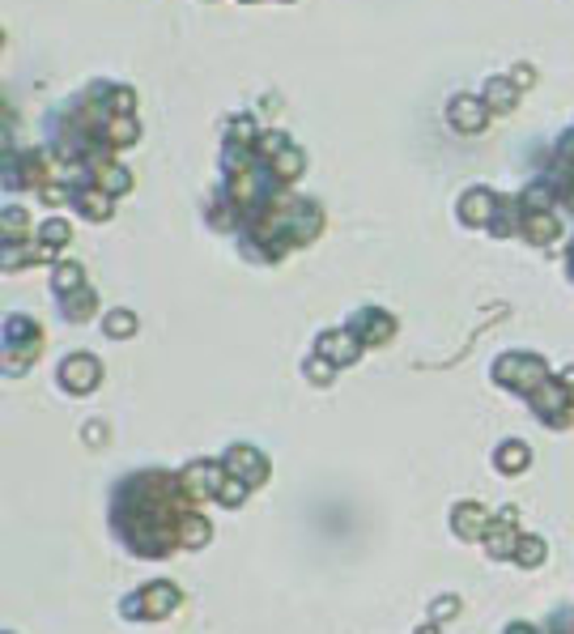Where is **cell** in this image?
<instances>
[{
  "label": "cell",
  "instance_id": "1",
  "mask_svg": "<svg viewBox=\"0 0 574 634\" xmlns=\"http://www.w3.org/2000/svg\"><path fill=\"white\" fill-rule=\"evenodd\" d=\"M494 379L506 387H515V392H536V387L545 384V362L540 358H528V354H511V358H502L494 366Z\"/></svg>",
  "mask_w": 574,
  "mask_h": 634
},
{
  "label": "cell",
  "instance_id": "2",
  "mask_svg": "<svg viewBox=\"0 0 574 634\" xmlns=\"http://www.w3.org/2000/svg\"><path fill=\"white\" fill-rule=\"evenodd\" d=\"M174 605H179V588H171V583H153V588H145V596H136V600L124 605V614L128 617H166Z\"/></svg>",
  "mask_w": 574,
  "mask_h": 634
},
{
  "label": "cell",
  "instance_id": "3",
  "mask_svg": "<svg viewBox=\"0 0 574 634\" xmlns=\"http://www.w3.org/2000/svg\"><path fill=\"white\" fill-rule=\"evenodd\" d=\"M60 379H64V387H73V392H90L102 379V366L90 354H77V358H69V362L60 366Z\"/></svg>",
  "mask_w": 574,
  "mask_h": 634
},
{
  "label": "cell",
  "instance_id": "4",
  "mask_svg": "<svg viewBox=\"0 0 574 634\" xmlns=\"http://www.w3.org/2000/svg\"><path fill=\"white\" fill-rule=\"evenodd\" d=\"M179 485H183L188 499H209L213 490H222L226 481H222V468H217V464H191L188 473L179 477Z\"/></svg>",
  "mask_w": 574,
  "mask_h": 634
},
{
  "label": "cell",
  "instance_id": "5",
  "mask_svg": "<svg viewBox=\"0 0 574 634\" xmlns=\"http://www.w3.org/2000/svg\"><path fill=\"white\" fill-rule=\"evenodd\" d=\"M319 354H324L327 362L344 366L362 354V337H358L353 328H349V332H324V337H319Z\"/></svg>",
  "mask_w": 574,
  "mask_h": 634
},
{
  "label": "cell",
  "instance_id": "6",
  "mask_svg": "<svg viewBox=\"0 0 574 634\" xmlns=\"http://www.w3.org/2000/svg\"><path fill=\"white\" fill-rule=\"evenodd\" d=\"M494 116V111H489V107H485V98H456V102H451V124H456L459 133H481V128H485V119Z\"/></svg>",
  "mask_w": 574,
  "mask_h": 634
},
{
  "label": "cell",
  "instance_id": "7",
  "mask_svg": "<svg viewBox=\"0 0 574 634\" xmlns=\"http://www.w3.org/2000/svg\"><path fill=\"white\" fill-rule=\"evenodd\" d=\"M566 401H570V387L562 384H540V392L532 396L536 413H545L554 426H566Z\"/></svg>",
  "mask_w": 574,
  "mask_h": 634
},
{
  "label": "cell",
  "instance_id": "8",
  "mask_svg": "<svg viewBox=\"0 0 574 634\" xmlns=\"http://www.w3.org/2000/svg\"><path fill=\"white\" fill-rule=\"evenodd\" d=\"M226 468L230 473H243L247 485H260V481L268 477L264 456H260V451H251V447H234V451H230V460H226Z\"/></svg>",
  "mask_w": 574,
  "mask_h": 634
},
{
  "label": "cell",
  "instance_id": "9",
  "mask_svg": "<svg viewBox=\"0 0 574 634\" xmlns=\"http://www.w3.org/2000/svg\"><path fill=\"white\" fill-rule=\"evenodd\" d=\"M353 332L362 337V345L366 341H370V345H383V341L396 332V324H392V315H383V311H362L358 324H353Z\"/></svg>",
  "mask_w": 574,
  "mask_h": 634
},
{
  "label": "cell",
  "instance_id": "10",
  "mask_svg": "<svg viewBox=\"0 0 574 634\" xmlns=\"http://www.w3.org/2000/svg\"><path fill=\"white\" fill-rule=\"evenodd\" d=\"M459 213H464V222H489L497 213V200H494V192H485V188H477V192H468L464 200H459Z\"/></svg>",
  "mask_w": 574,
  "mask_h": 634
},
{
  "label": "cell",
  "instance_id": "11",
  "mask_svg": "<svg viewBox=\"0 0 574 634\" xmlns=\"http://www.w3.org/2000/svg\"><path fill=\"white\" fill-rule=\"evenodd\" d=\"M73 205L85 213V217L102 222V217L111 213V192H107V188H102V192H98V188H77V192H73Z\"/></svg>",
  "mask_w": 574,
  "mask_h": 634
},
{
  "label": "cell",
  "instance_id": "12",
  "mask_svg": "<svg viewBox=\"0 0 574 634\" xmlns=\"http://www.w3.org/2000/svg\"><path fill=\"white\" fill-rule=\"evenodd\" d=\"M456 532L459 537H485L489 532V516H485V507H456Z\"/></svg>",
  "mask_w": 574,
  "mask_h": 634
},
{
  "label": "cell",
  "instance_id": "13",
  "mask_svg": "<svg viewBox=\"0 0 574 634\" xmlns=\"http://www.w3.org/2000/svg\"><path fill=\"white\" fill-rule=\"evenodd\" d=\"M528 464H532V456H528V447H523L519 439L497 447V468H502V473H523Z\"/></svg>",
  "mask_w": 574,
  "mask_h": 634
},
{
  "label": "cell",
  "instance_id": "14",
  "mask_svg": "<svg viewBox=\"0 0 574 634\" xmlns=\"http://www.w3.org/2000/svg\"><path fill=\"white\" fill-rule=\"evenodd\" d=\"M485 107H489L494 116H506V111L515 107V85H506V77H494L489 90H485Z\"/></svg>",
  "mask_w": 574,
  "mask_h": 634
},
{
  "label": "cell",
  "instance_id": "15",
  "mask_svg": "<svg viewBox=\"0 0 574 634\" xmlns=\"http://www.w3.org/2000/svg\"><path fill=\"white\" fill-rule=\"evenodd\" d=\"M523 234L532 243H549V239H557V217H549V213H523Z\"/></svg>",
  "mask_w": 574,
  "mask_h": 634
},
{
  "label": "cell",
  "instance_id": "16",
  "mask_svg": "<svg viewBox=\"0 0 574 634\" xmlns=\"http://www.w3.org/2000/svg\"><path fill=\"white\" fill-rule=\"evenodd\" d=\"M94 167H98V183H102L111 196L133 188V175H128V171H119V167H111V162H94Z\"/></svg>",
  "mask_w": 574,
  "mask_h": 634
},
{
  "label": "cell",
  "instance_id": "17",
  "mask_svg": "<svg viewBox=\"0 0 574 634\" xmlns=\"http://www.w3.org/2000/svg\"><path fill=\"white\" fill-rule=\"evenodd\" d=\"M64 311H69L73 320H85V315L94 311V289H90V286L69 289V294H64Z\"/></svg>",
  "mask_w": 574,
  "mask_h": 634
},
{
  "label": "cell",
  "instance_id": "18",
  "mask_svg": "<svg viewBox=\"0 0 574 634\" xmlns=\"http://www.w3.org/2000/svg\"><path fill=\"white\" fill-rule=\"evenodd\" d=\"M272 167H277V179H281V183H289L294 175L303 171V150H281V154L272 158Z\"/></svg>",
  "mask_w": 574,
  "mask_h": 634
},
{
  "label": "cell",
  "instance_id": "19",
  "mask_svg": "<svg viewBox=\"0 0 574 634\" xmlns=\"http://www.w3.org/2000/svg\"><path fill=\"white\" fill-rule=\"evenodd\" d=\"M179 541H183V545H205V541H209V524H205V519H183V524H179Z\"/></svg>",
  "mask_w": 574,
  "mask_h": 634
},
{
  "label": "cell",
  "instance_id": "20",
  "mask_svg": "<svg viewBox=\"0 0 574 634\" xmlns=\"http://www.w3.org/2000/svg\"><path fill=\"white\" fill-rule=\"evenodd\" d=\"M515 557L523 562V566H536V562H545V541L523 537V541L515 545Z\"/></svg>",
  "mask_w": 574,
  "mask_h": 634
},
{
  "label": "cell",
  "instance_id": "21",
  "mask_svg": "<svg viewBox=\"0 0 574 634\" xmlns=\"http://www.w3.org/2000/svg\"><path fill=\"white\" fill-rule=\"evenodd\" d=\"M107 332H111V337H128V332H136V320L133 315H128V311H111V315H107Z\"/></svg>",
  "mask_w": 574,
  "mask_h": 634
},
{
  "label": "cell",
  "instance_id": "22",
  "mask_svg": "<svg viewBox=\"0 0 574 634\" xmlns=\"http://www.w3.org/2000/svg\"><path fill=\"white\" fill-rule=\"evenodd\" d=\"M77 286H81V269H77V264H64V269L56 272V289L69 294V289H77Z\"/></svg>",
  "mask_w": 574,
  "mask_h": 634
},
{
  "label": "cell",
  "instance_id": "23",
  "mask_svg": "<svg viewBox=\"0 0 574 634\" xmlns=\"http://www.w3.org/2000/svg\"><path fill=\"white\" fill-rule=\"evenodd\" d=\"M217 499L226 502V507H238V502L247 499V485H243V481H226V485H222V494H217Z\"/></svg>",
  "mask_w": 574,
  "mask_h": 634
},
{
  "label": "cell",
  "instance_id": "24",
  "mask_svg": "<svg viewBox=\"0 0 574 634\" xmlns=\"http://www.w3.org/2000/svg\"><path fill=\"white\" fill-rule=\"evenodd\" d=\"M26 213H18V209H9L4 213V239H18L21 231H26V222H21Z\"/></svg>",
  "mask_w": 574,
  "mask_h": 634
},
{
  "label": "cell",
  "instance_id": "25",
  "mask_svg": "<svg viewBox=\"0 0 574 634\" xmlns=\"http://www.w3.org/2000/svg\"><path fill=\"white\" fill-rule=\"evenodd\" d=\"M43 239H47V243H69V226H64V222H47V226H43Z\"/></svg>",
  "mask_w": 574,
  "mask_h": 634
},
{
  "label": "cell",
  "instance_id": "26",
  "mask_svg": "<svg viewBox=\"0 0 574 634\" xmlns=\"http://www.w3.org/2000/svg\"><path fill=\"white\" fill-rule=\"evenodd\" d=\"M281 145H286V136H277V133L260 136V154H264V158H277V154H281Z\"/></svg>",
  "mask_w": 574,
  "mask_h": 634
},
{
  "label": "cell",
  "instance_id": "27",
  "mask_svg": "<svg viewBox=\"0 0 574 634\" xmlns=\"http://www.w3.org/2000/svg\"><path fill=\"white\" fill-rule=\"evenodd\" d=\"M230 136H238V141H251V136H255V124H251V119H234V124H230Z\"/></svg>",
  "mask_w": 574,
  "mask_h": 634
},
{
  "label": "cell",
  "instance_id": "28",
  "mask_svg": "<svg viewBox=\"0 0 574 634\" xmlns=\"http://www.w3.org/2000/svg\"><path fill=\"white\" fill-rule=\"evenodd\" d=\"M434 614H439V617H451V614H456V600H442V605L434 609Z\"/></svg>",
  "mask_w": 574,
  "mask_h": 634
},
{
  "label": "cell",
  "instance_id": "29",
  "mask_svg": "<svg viewBox=\"0 0 574 634\" xmlns=\"http://www.w3.org/2000/svg\"><path fill=\"white\" fill-rule=\"evenodd\" d=\"M566 387H570V401H574V370H566Z\"/></svg>",
  "mask_w": 574,
  "mask_h": 634
},
{
  "label": "cell",
  "instance_id": "30",
  "mask_svg": "<svg viewBox=\"0 0 574 634\" xmlns=\"http://www.w3.org/2000/svg\"><path fill=\"white\" fill-rule=\"evenodd\" d=\"M570 272H574V248H570Z\"/></svg>",
  "mask_w": 574,
  "mask_h": 634
}]
</instances>
